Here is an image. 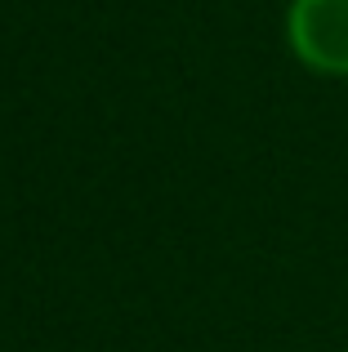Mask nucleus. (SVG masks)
<instances>
[{
    "label": "nucleus",
    "mask_w": 348,
    "mask_h": 352,
    "mask_svg": "<svg viewBox=\"0 0 348 352\" xmlns=\"http://www.w3.org/2000/svg\"><path fill=\"white\" fill-rule=\"evenodd\" d=\"M286 50L322 80H348V0H290Z\"/></svg>",
    "instance_id": "nucleus-1"
}]
</instances>
